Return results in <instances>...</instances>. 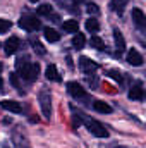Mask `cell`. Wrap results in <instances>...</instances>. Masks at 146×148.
<instances>
[{
  "mask_svg": "<svg viewBox=\"0 0 146 148\" xmlns=\"http://www.w3.org/2000/svg\"><path fill=\"white\" fill-rule=\"evenodd\" d=\"M108 76L110 77H113L115 81H119V83L122 81V74L119 73V71H108Z\"/></svg>",
  "mask_w": 146,
  "mask_h": 148,
  "instance_id": "cell-28",
  "label": "cell"
},
{
  "mask_svg": "<svg viewBox=\"0 0 146 148\" xmlns=\"http://www.w3.org/2000/svg\"><path fill=\"white\" fill-rule=\"evenodd\" d=\"M38 16H50L52 14V5L50 3H43V5H40L38 7Z\"/></svg>",
  "mask_w": 146,
  "mask_h": 148,
  "instance_id": "cell-22",
  "label": "cell"
},
{
  "mask_svg": "<svg viewBox=\"0 0 146 148\" xmlns=\"http://www.w3.org/2000/svg\"><path fill=\"white\" fill-rule=\"evenodd\" d=\"M62 28L67 33H79V23L76 19H67L65 23H62Z\"/></svg>",
  "mask_w": 146,
  "mask_h": 148,
  "instance_id": "cell-14",
  "label": "cell"
},
{
  "mask_svg": "<svg viewBox=\"0 0 146 148\" xmlns=\"http://www.w3.org/2000/svg\"><path fill=\"white\" fill-rule=\"evenodd\" d=\"M84 43H86V38H84V35H83V33H76V35H74V38H72L74 48L81 50V48L84 47Z\"/></svg>",
  "mask_w": 146,
  "mask_h": 148,
  "instance_id": "cell-19",
  "label": "cell"
},
{
  "mask_svg": "<svg viewBox=\"0 0 146 148\" xmlns=\"http://www.w3.org/2000/svg\"><path fill=\"white\" fill-rule=\"evenodd\" d=\"M132 21L139 29H146V16L143 14L141 9H132Z\"/></svg>",
  "mask_w": 146,
  "mask_h": 148,
  "instance_id": "cell-9",
  "label": "cell"
},
{
  "mask_svg": "<svg viewBox=\"0 0 146 148\" xmlns=\"http://www.w3.org/2000/svg\"><path fill=\"white\" fill-rule=\"evenodd\" d=\"M115 148H124V147H115Z\"/></svg>",
  "mask_w": 146,
  "mask_h": 148,
  "instance_id": "cell-32",
  "label": "cell"
},
{
  "mask_svg": "<svg viewBox=\"0 0 146 148\" xmlns=\"http://www.w3.org/2000/svg\"><path fill=\"white\" fill-rule=\"evenodd\" d=\"M93 109L96 112H100V114H110L112 112V107H110L108 103L102 102V100H95L93 102Z\"/></svg>",
  "mask_w": 146,
  "mask_h": 148,
  "instance_id": "cell-15",
  "label": "cell"
},
{
  "mask_svg": "<svg viewBox=\"0 0 146 148\" xmlns=\"http://www.w3.org/2000/svg\"><path fill=\"white\" fill-rule=\"evenodd\" d=\"M86 29H88L89 33H96V31L100 29V24H98V21H96L95 17H89V19L86 21Z\"/></svg>",
  "mask_w": 146,
  "mask_h": 148,
  "instance_id": "cell-20",
  "label": "cell"
},
{
  "mask_svg": "<svg viewBox=\"0 0 146 148\" xmlns=\"http://www.w3.org/2000/svg\"><path fill=\"white\" fill-rule=\"evenodd\" d=\"M33 48H35V52H38L40 55H45V53H46V50L43 48V45H41L40 41H33Z\"/></svg>",
  "mask_w": 146,
  "mask_h": 148,
  "instance_id": "cell-27",
  "label": "cell"
},
{
  "mask_svg": "<svg viewBox=\"0 0 146 148\" xmlns=\"http://www.w3.org/2000/svg\"><path fill=\"white\" fill-rule=\"evenodd\" d=\"M77 115H79L81 121L86 124V127H88V131H89L91 134H95V136H98V138H107V136H108V131H107V127H105L102 122H98V121H95V119H89L88 115H84V114H81V112H77Z\"/></svg>",
  "mask_w": 146,
  "mask_h": 148,
  "instance_id": "cell-1",
  "label": "cell"
},
{
  "mask_svg": "<svg viewBox=\"0 0 146 148\" xmlns=\"http://www.w3.org/2000/svg\"><path fill=\"white\" fill-rule=\"evenodd\" d=\"M12 28V23L7 19H0V33H7Z\"/></svg>",
  "mask_w": 146,
  "mask_h": 148,
  "instance_id": "cell-24",
  "label": "cell"
},
{
  "mask_svg": "<svg viewBox=\"0 0 146 148\" xmlns=\"http://www.w3.org/2000/svg\"><path fill=\"white\" fill-rule=\"evenodd\" d=\"M129 98H131V100H138V102H141V100L145 98V91H143L141 81H136V83L132 84V88H131V91H129Z\"/></svg>",
  "mask_w": 146,
  "mask_h": 148,
  "instance_id": "cell-7",
  "label": "cell"
},
{
  "mask_svg": "<svg viewBox=\"0 0 146 148\" xmlns=\"http://www.w3.org/2000/svg\"><path fill=\"white\" fill-rule=\"evenodd\" d=\"M127 3H129V0H112V2H110V9H112L113 12H117L119 16H122Z\"/></svg>",
  "mask_w": 146,
  "mask_h": 148,
  "instance_id": "cell-13",
  "label": "cell"
},
{
  "mask_svg": "<svg viewBox=\"0 0 146 148\" xmlns=\"http://www.w3.org/2000/svg\"><path fill=\"white\" fill-rule=\"evenodd\" d=\"M31 2H35V3H36V2H38V0H31Z\"/></svg>",
  "mask_w": 146,
  "mask_h": 148,
  "instance_id": "cell-31",
  "label": "cell"
},
{
  "mask_svg": "<svg viewBox=\"0 0 146 148\" xmlns=\"http://www.w3.org/2000/svg\"><path fill=\"white\" fill-rule=\"evenodd\" d=\"M12 141H14V145H16V148H29V145H28V140L23 136H19V131H14V134H12Z\"/></svg>",
  "mask_w": 146,
  "mask_h": 148,
  "instance_id": "cell-17",
  "label": "cell"
},
{
  "mask_svg": "<svg viewBox=\"0 0 146 148\" xmlns=\"http://www.w3.org/2000/svg\"><path fill=\"white\" fill-rule=\"evenodd\" d=\"M127 62L131 66H143V55L136 50V48H131L127 52Z\"/></svg>",
  "mask_w": 146,
  "mask_h": 148,
  "instance_id": "cell-10",
  "label": "cell"
},
{
  "mask_svg": "<svg viewBox=\"0 0 146 148\" xmlns=\"http://www.w3.org/2000/svg\"><path fill=\"white\" fill-rule=\"evenodd\" d=\"M0 71H2V64H0Z\"/></svg>",
  "mask_w": 146,
  "mask_h": 148,
  "instance_id": "cell-33",
  "label": "cell"
},
{
  "mask_svg": "<svg viewBox=\"0 0 146 148\" xmlns=\"http://www.w3.org/2000/svg\"><path fill=\"white\" fill-rule=\"evenodd\" d=\"M21 47V41H19V38L12 36L9 38L7 41H5V45H3V50H5V53L7 55H12V53H16L17 52V48Z\"/></svg>",
  "mask_w": 146,
  "mask_h": 148,
  "instance_id": "cell-8",
  "label": "cell"
},
{
  "mask_svg": "<svg viewBox=\"0 0 146 148\" xmlns=\"http://www.w3.org/2000/svg\"><path fill=\"white\" fill-rule=\"evenodd\" d=\"M0 105H2V109H5V110H9V112H14V114H19V112L23 110L21 103L16 102V100H3Z\"/></svg>",
  "mask_w": 146,
  "mask_h": 148,
  "instance_id": "cell-11",
  "label": "cell"
},
{
  "mask_svg": "<svg viewBox=\"0 0 146 148\" xmlns=\"http://www.w3.org/2000/svg\"><path fill=\"white\" fill-rule=\"evenodd\" d=\"M31 64L33 62H29L26 57L23 59H17L16 60V69H17V76H21V77H24V79H28V81H31Z\"/></svg>",
  "mask_w": 146,
  "mask_h": 148,
  "instance_id": "cell-4",
  "label": "cell"
},
{
  "mask_svg": "<svg viewBox=\"0 0 146 148\" xmlns=\"http://www.w3.org/2000/svg\"><path fill=\"white\" fill-rule=\"evenodd\" d=\"M45 38L50 41V43H55L60 40V33H57L53 28H45Z\"/></svg>",
  "mask_w": 146,
  "mask_h": 148,
  "instance_id": "cell-18",
  "label": "cell"
},
{
  "mask_svg": "<svg viewBox=\"0 0 146 148\" xmlns=\"http://www.w3.org/2000/svg\"><path fill=\"white\" fill-rule=\"evenodd\" d=\"M67 91H69V95L74 97L76 100H79V98H86V90H84L79 83H76V81L67 83Z\"/></svg>",
  "mask_w": 146,
  "mask_h": 148,
  "instance_id": "cell-5",
  "label": "cell"
},
{
  "mask_svg": "<svg viewBox=\"0 0 146 148\" xmlns=\"http://www.w3.org/2000/svg\"><path fill=\"white\" fill-rule=\"evenodd\" d=\"M113 40H115V47H117V52L122 53L126 50V40L122 36V33L119 29H113Z\"/></svg>",
  "mask_w": 146,
  "mask_h": 148,
  "instance_id": "cell-12",
  "label": "cell"
},
{
  "mask_svg": "<svg viewBox=\"0 0 146 148\" xmlns=\"http://www.w3.org/2000/svg\"><path fill=\"white\" fill-rule=\"evenodd\" d=\"M19 26H21L23 29H26V31H36V29L41 28V23H40V19H36L35 16L24 14V16H21V19H19Z\"/></svg>",
  "mask_w": 146,
  "mask_h": 148,
  "instance_id": "cell-3",
  "label": "cell"
},
{
  "mask_svg": "<svg viewBox=\"0 0 146 148\" xmlns=\"http://www.w3.org/2000/svg\"><path fill=\"white\" fill-rule=\"evenodd\" d=\"M38 100H40V107H41L43 115H45L46 119H50V115H52V98H50V91H48L46 88H43V90L40 91Z\"/></svg>",
  "mask_w": 146,
  "mask_h": 148,
  "instance_id": "cell-2",
  "label": "cell"
},
{
  "mask_svg": "<svg viewBox=\"0 0 146 148\" xmlns=\"http://www.w3.org/2000/svg\"><path fill=\"white\" fill-rule=\"evenodd\" d=\"M45 76H46V79H48V81H60L59 71H57V67H55L53 64H50V66L46 67V71H45Z\"/></svg>",
  "mask_w": 146,
  "mask_h": 148,
  "instance_id": "cell-16",
  "label": "cell"
},
{
  "mask_svg": "<svg viewBox=\"0 0 146 148\" xmlns=\"http://www.w3.org/2000/svg\"><path fill=\"white\" fill-rule=\"evenodd\" d=\"M74 3H81V2H84V0H72Z\"/></svg>",
  "mask_w": 146,
  "mask_h": 148,
  "instance_id": "cell-30",
  "label": "cell"
},
{
  "mask_svg": "<svg viewBox=\"0 0 146 148\" xmlns=\"http://www.w3.org/2000/svg\"><path fill=\"white\" fill-rule=\"evenodd\" d=\"M89 43H91V47H95L96 50H103V48H105V43H103V40H102V38H98V36H91Z\"/></svg>",
  "mask_w": 146,
  "mask_h": 148,
  "instance_id": "cell-21",
  "label": "cell"
},
{
  "mask_svg": "<svg viewBox=\"0 0 146 148\" xmlns=\"http://www.w3.org/2000/svg\"><path fill=\"white\" fill-rule=\"evenodd\" d=\"M9 81H10V84H12V86H14L17 91H23V90H21V83H19V77H17V74H14V73L9 74Z\"/></svg>",
  "mask_w": 146,
  "mask_h": 148,
  "instance_id": "cell-23",
  "label": "cell"
},
{
  "mask_svg": "<svg viewBox=\"0 0 146 148\" xmlns=\"http://www.w3.org/2000/svg\"><path fill=\"white\" fill-rule=\"evenodd\" d=\"M38 74H40V66H38V62H33L31 64V81H36Z\"/></svg>",
  "mask_w": 146,
  "mask_h": 148,
  "instance_id": "cell-26",
  "label": "cell"
},
{
  "mask_svg": "<svg viewBox=\"0 0 146 148\" xmlns=\"http://www.w3.org/2000/svg\"><path fill=\"white\" fill-rule=\"evenodd\" d=\"M79 67H81V71L86 74V76L95 74L96 73V69H98V66H96L95 62H91L88 57H81V59H79Z\"/></svg>",
  "mask_w": 146,
  "mask_h": 148,
  "instance_id": "cell-6",
  "label": "cell"
},
{
  "mask_svg": "<svg viewBox=\"0 0 146 148\" xmlns=\"http://www.w3.org/2000/svg\"><path fill=\"white\" fill-rule=\"evenodd\" d=\"M86 10H88L91 16H98V14H100V9H98V5H96V3H93V2H89V3H88Z\"/></svg>",
  "mask_w": 146,
  "mask_h": 148,
  "instance_id": "cell-25",
  "label": "cell"
},
{
  "mask_svg": "<svg viewBox=\"0 0 146 148\" xmlns=\"http://www.w3.org/2000/svg\"><path fill=\"white\" fill-rule=\"evenodd\" d=\"M0 91H3V81H2V77H0Z\"/></svg>",
  "mask_w": 146,
  "mask_h": 148,
  "instance_id": "cell-29",
  "label": "cell"
}]
</instances>
